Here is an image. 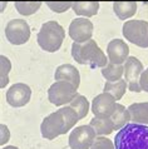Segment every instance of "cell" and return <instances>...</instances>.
<instances>
[{
	"mask_svg": "<svg viewBox=\"0 0 148 149\" xmlns=\"http://www.w3.org/2000/svg\"><path fill=\"white\" fill-rule=\"evenodd\" d=\"M127 88H128V83H127L126 79H119L116 81H109L107 80L104 84V92L112 94L116 100H119L122 99V97L124 95Z\"/></svg>",
	"mask_w": 148,
	"mask_h": 149,
	"instance_id": "ffe728a7",
	"label": "cell"
},
{
	"mask_svg": "<svg viewBox=\"0 0 148 149\" xmlns=\"http://www.w3.org/2000/svg\"><path fill=\"white\" fill-rule=\"evenodd\" d=\"M54 79L55 80H64L72 83L74 86L79 88L80 84V74L74 65L72 64H61L57 68L54 73Z\"/></svg>",
	"mask_w": 148,
	"mask_h": 149,
	"instance_id": "5bb4252c",
	"label": "cell"
},
{
	"mask_svg": "<svg viewBox=\"0 0 148 149\" xmlns=\"http://www.w3.org/2000/svg\"><path fill=\"white\" fill-rule=\"evenodd\" d=\"M72 9L77 15L90 18V16H94L98 14L99 3L96 1V0H93V1H75L73 3Z\"/></svg>",
	"mask_w": 148,
	"mask_h": 149,
	"instance_id": "2e32d148",
	"label": "cell"
},
{
	"mask_svg": "<svg viewBox=\"0 0 148 149\" xmlns=\"http://www.w3.org/2000/svg\"><path fill=\"white\" fill-rule=\"evenodd\" d=\"M14 5L19 14L28 16L36 13L40 9L42 1H15Z\"/></svg>",
	"mask_w": 148,
	"mask_h": 149,
	"instance_id": "603a6c76",
	"label": "cell"
},
{
	"mask_svg": "<svg viewBox=\"0 0 148 149\" xmlns=\"http://www.w3.org/2000/svg\"><path fill=\"white\" fill-rule=\"evenodd\" d=\"M128 110L132 123L148 125V102L133 103L128 107Z\"/></svg>",
	"mask_w": 148,
	"mask_h": 149,
	"instance_id": "9a60e30c",
	"label": "cell"
},
{
	"mask_svg": "<svg viewBox=\"0 0 148 149\" xmlns=\"http://www.w3.org/2000/svg\"><path fill=\"white\" fill-rule=\"evenodd\" d=\"M123 36L139 48H148V23L146 20H127L123 24Z\"/></svg>",
	"mask_w": 148,
	"mask_h": 149,
	"instance_id": "5b68a950",
	"label": "cell"
},
{
	"mask_svg": "<svg viewBox=\"0 0 148 149\" xmlns=\"http://www.w3.org/2000/svg\"><path fill=\"white\" fill-rule=\"evenodd\" d=\"M47 5L49 6V9L52 11L60 14L71 9L73 6V1H48Z\"/></svg>",
	"mask_w": 148,
	"mask_h": 149,
	"instance_id": "d4e9b609",
	"label": "cell"
},
{
	"mask_svg": "<svg viewBox=\"0 0 148 149\" xmlns=\"http://www.w3.org/2000/svg\"><path fill=\"white\" fill-rule=\"evenodd\" d=\"M89 125L93 128L94 132L97 133V135H109L113 133L114 129V124L110 120V118H97L94 117L90 120Z\"/></svg>",
	"mask_w": 148,
	"mask_h": 149,
	"instance_id": "d6986e66",
	"label": "cell"
},
{
	"mask_svg": "<svg viewBox=\"0 0 148 149\" xmlns=\"http://www.w3.org/2000/svg\"><path fill=\"white\" fill-rule=\"evenodd\" d=\"M97 138V133L90 125H80L72 130L69 135L71 149H90Z\"/></svg>",
	"mask_w": 148,
	"mask_h": 149,
	"instance_id": "ba28073f",
	"label": "cell"
},
{
	"mask_svg": "<svg viewBox=\"0 0 148 149\" xmlns=\"http://www.w3.org/2000/svg\"><path fill=\"white\" fill-rule=\"evenodd\" d=\"M116 149H148V127L128 123L114 136Z\"/></svg>",
	"mask_w": 148,
	"mask_h": 149,
	"instance_id": "7a4b0ae2",
	"label": "cell"
},
{
	"mask_svg": "<svg viewBox=\"0 0 148 149\" xmlns=\"http://www.w3.org/2000/svg\"><path fill=\"white\" fill-rule=\"evenodd\" d=\"M108 60L113 64H124L129 56V47L122 39H113L107 47Z\"/></svg>",
	"mask_w": 148,
	"mask_h": 149,
	"instance_id": "4fadbf2b",
	"label": "cell"
},
{
	"mask_svg": "<svg viewBox=\"0 0 148 149\" xmlns=\"http://www.w3.org/2000/svg\"><path fill=\"white\" fill-rule=\"evenodd\" d=\"M69 107H72V108L77 111L78 114V118L83 119L88 115V111H89V102L87 100V98L84 97V95H80L78 94L75 98L73 99V100L69 103Z\"/></svg>",
	"mask_w": 148,
	"mask_h": 149,
	"instance_id": "7402d4cb",
	"label": "cell"
},
{
	"mask_svg": "<svg viewBox=\"0 0 148 149\" xmlns=\"http://www.w3.org/2000/svg\"><path fill=\"white\" fill-rule=\"evenodd\" d=\"M8 139H9V129L4 124H1V144L3 146L5 144V142H8Z\"/></svg>",
	"mask_w": 148,
	"mask_h": 149,
	"instance_id": "83f0119b",
	"label": "cell"
},
{
	"mask_svg": "<svg viewBox=\"0 0 148 149\" xmlns=\"http://www.w3.org/2000/svg\"><path fill=\"white\" fill-rule=\"evenodd\" d=\"M6 40L13 45L25 44L30 38V26L23 19H13L5 26Z\"/></svg>",
	"mask_w": 148,
	"mask_h": 149,
	"instance_id": "52a82bcc",
	"label": "cell"
},
{
	"mask_svg": "<svg viewBox=\"0 0 148 149\" xmlns=\"http://www.w3.org/2000/svg\"><path fill=\"white\" fill-rule=\"evenodd\" d=\"M123 67H124V79L128 83V89L134 93L143 92L139 84V79L145 70L141 60H138L135 56H128Z\"/></svg>",
	"mask_w": 148,
	"mask_h": 149,
	"instance_id": "9c48e42d",
	"label": "cell"
},
{
	"mask_svg": "<svg viewBox=\"0 0 148 149\" xmlns=\"http://www.w3.org/2000/svg\"><path fill=\"white\" fill-rule=\"evenodd\" d=\"M31 97V89L29 85L24 83H16L11 85L6 92V102L8 104L14 107V108H20V107L27 105Z\"/></svg>",
	"mask_w": 148,
	"mask_h": 149,
	"instance_id": "7c38bea8",
	"label": "cell"
},
{
	"mask_svg": "<svg viewBox=\"0 0 148 149\" xmlns=\"http://www.w3.org/2000/svg\"><path fill=\"white\" fill-rule=\"evenodd\" d=\"M113 10L121 20H126L135 14V11H137V3L135 1H117L113 4Z\"/></svg>",
	"mask_w": 148,
	"mask_h": 149,
	"instance_id": "ac0fdd59",
	"label": "cell"
},
{
	"mask_svg": "<svg viewBox=\"0 0 148 149\" xmlns=\"http://www.w3.org/2000/svg\"><path fill=\"white\" fill-rule=\"evenodd\" d=\"M64 38L65 31L63 26L58 22L50 20V22H47L42 25L38 36H36V40L43 50L48 53H55L60 49Z\"/></svg>",
	"mask_w": 148,
	"mask_h": 149,
	"instance_id": "277c9868",
	"label": "cell"
},
{
	"mask_svg": "<svg viewBox=\"0 0 148 149\" xmlns=\"http://www.w3.org/2000/svg\"><path fill=\"white\" fill-rule=\"evenodd\" d=\"M77 89V86H74L69 81L57 80L54 84L50 85L48 90V99L52 104L57 107L69 104L78 95Z\"/></svg>",
	"mask_w": 148,
	"mask_h": 149,
	"instance_id": "8992f818",
	"label": "cell"
},
{
	"mask_svg": "<svg viewBox=\"0 0 148 149\" xmlns=\"http://www.w3.org/2000/svg\"><path fill=\"white\" fill-rule=\"evenodd\" d=\"M102 75L109 81L119 80L124 75V67L122 64H113L109 61L104 68H102Z\"/></svg>",
	"mask_w": 148,
	"mask_h": 149,
	"instance_id": "44dd1931",
	"label": "cell"
},
{
	"mask_svg": "<svg viewBox=\"0 0 148 149\" xmlns=\"http://www.w3.org/2000/svg\"><path fill=\"white\" fill-rule=\"evenodd\" d=\"M78 120L79 118H78L77 111L72 107L67 105L45 117L40 124V132H42L43 138L53 140L57 136L69 132Z\"/></svg>",
	"mask_w": 148,
	"mask_h": 149,
	"instance_id": "6da1fadb",
	"label": "cell"
},
{
	"mask_svg": "<svg viewBox=\"0 0 148 149\" xmlns=\"http://www.w3.org/2000/svg\"><path fill=\"white\" fill-rule=\"evenodd\" d=\"M116 98L109 93H101L92 100V113L97 118H110L116 109Z\"/></svg>",
	"mask_w": 148,
	"mask_h": 149,
	"instance_id": "30bf717a",
	"label": "cell"
},
{
	"mask_svg": "<svg viewBox=\"0 0 148 149\" xmlns=\"http://www.w3.org/2000/svg\"><path fill=\"white\" fill-rule=\"evenodd\" d=\"M139 84H141V88L143 92L148 93V68L146 70H143L141 79H139Z\"/></svg>",
	"mask_w": 148,
	"mask_h": 149,
	"instance_id": "4316f807",
	"label": "cell"
},
{
	"mask_svg": "<svg viewBox=\"0 0 148 149\" xmlns=\"http://www.w3.org/2000/svg\"><path fill=\"white\" fill-rule=\"evenodd\" d=\"M72 56L78 64L88 65L90 68H104L109 60L103 50L98 47L96 40L90 39L84 43H75L72 45Z\"/></svg>",
	"mask_w": 148,
	"mask_h": 149,
	"instance_id": "3957f363",
	"label": "cell"
},
{
	"mask_svg": "<svg viewBox=\"0 0 148 149\" xmlns=\"http://www.w3.org/2000/svg\"><path fill=\"white\" fill-rule=\"evenodd\" d=\"M90 149H116L114 143L105 136H97Z\"/></svg>",
	"mask_w": 148,
	"mask_h": 149,
	"instance_id": "484cf974",
	"label": "cell"
},
{
	"mask_svg": "<svg viewBox=\"0 0 148 149\" xmlns=\"http://www.w3.org/2000/svg\"><path fill=\"white\" fill-rule=\"evenodd\" d=\"M93 24L87 18H75L69 25V36L75 43H84L92 39Z\"/></svg>",
	"mask_w": 148,
	"mask_h": 149,
	"instance_id": "8fae6325",
	"label": "cell"
},
{
	"mask_svg": "<svg viewBox=\"0 0 148 149\" xmlns=\"http://www.w3.org/2000/svg\"><path fill=\"white\" fill-rule=\"evenodd\" d=\"M11 69V63L5 55L0 56V88H5L9 83V72Z\"/></svg>",
	"mask_w": 148,
	"mask_h": 149,
	"instance_id": "cb8c5ba5",
	"label": "cell"
},
{
	"mask_svg": "<svg viewBox=\"0 0 148 149\" xmlns=\"http://www.w3.org/2000/svg\"><path fill=\"white\" fill-rule=\"evenodd\" d=\"M1 149H19V148H16V147H14V146H8V147H4V148H1Z\"/></svg>",
	"mask_w": 148,
	"mask_h": 149,
	"instance_id": "f1b7e54d",
	"label": "cell"
},
{
	"mask_svg": "<svg viewBox=\"0 0 148 149\" xmlns=\"http://www.w3.org/2000/svg\"><path fill=\"white\" fill-rule=\"evenodd\" d=\"M110 120L114 124V129L119 130L122 129L124 125L128 124V122L131 120V115H129V110L126 108L124 105L117 103L116 109H114L113 114L110 115Z\"/></svg>",
	"mask_w": 148,
	"mask_h": 149,
	"instance_id": "e0dca14e",
	"label": "cell"
}]
</instances>
